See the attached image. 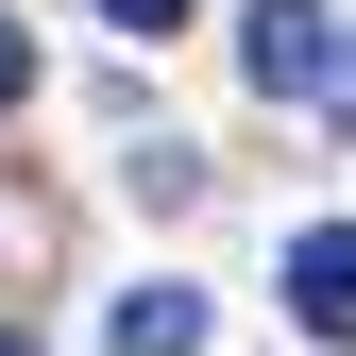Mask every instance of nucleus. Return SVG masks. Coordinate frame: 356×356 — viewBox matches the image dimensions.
I'll list each match as a JSON object with an SVG mask.
<instances>
[{
  "mask_svg": "<svg viewBox=\"0 0 356 356\" xmlns=\"http://www.w3.org/2000/svg\"><path fill=\"white\" fill-rule=\"evenodd\" d=\"M238 68L254 85H272V102H339V0H254V17H238Z\"/></svg>",
  "mask_w": 356,
  "mask_h": 356,
  "instance_id": "f257e3e1",
  "label": "nucleus"
},
{
  "mask_svg": "<svg viewBox=\"0 0 356 356\" xmlns=\"http://www.w3.org/2000/svg\"><path fill=\"white\" fill-rule=\"evenodd\" d=\"M289 323L305 339H356V220H305L289 238Z\"/></svg>",
  "mask_w": 356,
  "mask_h": 356,
  "instance_id": "f03ea898",
  "label": "nucleus"
},
{
  "mask_svg": "<svg viewBox=\"0 0 356 356\" xmlns=\"http://www.w3.org/2000/svg\"><path fill=\"white\" fill-rule=\"evenodd\" d=\"M102 356H204V289H119V323H102Z\"/></svg>",
  "mask_w": 356,
  "mask_h": 356,
  "instance_id": "7ed1b4c3",
  "label": "nucleus"
},
{
  "mask_svg": "<svg viewBox=\"0 0 356 356\" xmlns=\"http://www.w3.org/2000/svg\"><path fill=\"white\" fill-rule=\"evenodd\" d=\"M119 34H136V51H170V34H187V0H102Z\"/></svg>",
  "mask_w": 356,
  "mask_h": 356,
  "instance_id": "20e7f679",
  "label": "nucleus"
},
{
  "mask_svg": "<svg viewBox=\"0 0 356 356\" xmlns=\"http://www.w3.org/2000/svg\"><path fill=\"white\" fill-rule=\"evenodd\" d=\"M0 102H34V34L17 17H0Z\"/></svg>",
  "mask_w": 356,
  "mask_h": 356,
  "instance_id": "39448f33",
  "label": "nucleus"
},
{
  "mask_svg": "<svg viewBox=\"0 0 356 356\" xmlns=\"http://www.w3.org/2000/svg\"><path fill=\"white\" fill-rule=\"evenodd\" d=\"M0 356H34V323H0Z\"/></svg>",
  "mask_w": 356,
  "mask_h": 356,
  "instance_id": "423d86ee",
  "label": "nucleus"
},
{
  "mask_svg": "<svg viewBox=\"0 0 356 356\" xmlns=\"http://www.w3.org/2000/svg\"><path fill=\"white\" fill-rule=\"evenodd\" d=\"M339 119H356V68H339Z\"/></svg>",
  "mask_w": 356,
  "mask_h": 356,
  "instance_id": "0eeeda50",
  "label": "nucleus"
}]
</instances>
